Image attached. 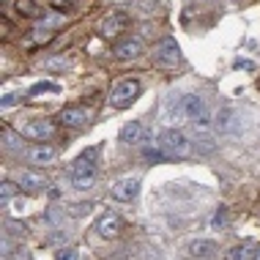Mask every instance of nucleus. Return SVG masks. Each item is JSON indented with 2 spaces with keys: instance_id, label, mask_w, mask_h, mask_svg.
<instances>
[{
  "instance_id": "f8f14e48",
  "label": "nucleus",
  "mask_w": 260,
  "mask_h": 260,
  "mask_svg": "<svg viewBox=\"0 0 260 260\" xmlns=\"http://www.w3.org/2000/svg\"><path fill=\"white\" fill-rule=\"evenodd\" d=\"M121 228H123L121 216H118V214H110V211L96 219V233L104 236V238H115L118 233H121Z\"/></svg>"
},
{
  "instance_id": "bb28decb",
  "label": "nucleus",
  "mask_w": 260,
  "mask_h": 260,
  "mask_svg": "<svg viewBox=\"0 0 260 260\" xmlns=\"http://www.w3.org/2000/svg\"><path fill=\"white\" fill-rule=\"evenodd\" d=\"M47 69H63V60H50V63H47Z\"/></svg>"
},
{
  "instance_id": "412c9836",
  "label": "nucleus",
  "mask_w": 260,
  "mask_h": 260,
  "mask_svg": "<svg viewBox=\"0 0 260 260\" xmlns=\"http://www.w3.org/2000/svg\"><path fill=\"white\" fill-rule=\"evenodd\" d=\"M0 194H3V203H9L14 194H17V186H14L11 181H3V186H0Z\"/></svg>"
},
{
  "instance_id": "4be33fe9",
  "label": "nucleus",
  "mask_w": 260,
  "mask_h": 260,
  "mask_svg": "<svg viewBox=\"0 0 260 260\" xmlns=\"http://www.w3.org/2000/svg\"><path fill=\"white\" fill-rule=\"evenodd\" d=\"M161 153H165L161 148H145V151H143V159H145V161H161V159H165Z\"/></svg>"
},
{
  "instance_id": "dca6fc26",
  "label": "nucleus",
  "mask_w": 260,
  "mask_h": 260,
  "mask_svg": "<svg viewBox=\"0 0 260 260\" xmlns=\"http://www.w3.org/2000/svg\"><path fill=\"white\" fill-rule=\"evenodd\" d=\"M257 255H260L257 241H244L241 247L228 252V260H257Z\"/></svg>"
},
{
  "instance_id": "393cba45",
  "label": "nucleus",
  "mask_w": 260,
  "mask_h": 260,
  "mask_svg": "<svg viewBox=\"0 0 260 260\" xmlns=\"http://www.w3.org/2000/svg\"><path fill=\"white\" fill-rule=\"evenodd\" d=\"M96 159H99V148H88L80 156V161H88V165H96Z\"/></svg>"
},
{
  "instance_id": "6ab92c4d",
  "label": "nucleus",
  "mask_w": 260,
  "mask_h": 260,
  "mask_svg": "<svg viewBox=\"0 0 260 260\" xmlns=\"http://www.w3.org/2000/svg\"><path fill=\"white\" fill-rule=\"evenodd\" d=\"M14 9L17 14H22V17H39V6L33 3V0H14Z\"/></svg>"
},
{
  "instance_id": "7ed1b4c3",
  "label": "nucleus",
  "mask_w": 260,
  "mask_h": 260,
  "mask_svg": "<svg viewBox=\"0 0 260 260\" xmlns=\"http://www.w3.org/2000/svg\"><path fill=\"white\" fill-rule=\"evenodd\" d=\"M137 96H140V82L135 80V77H126V80H118L115 85H112L110 104H112V107H118V110H123V107H129Z\"/></svg>"
},
{
  "instance_id": "4468645a",
  "label": "nucleus",
  "mask_w": 260,
  "mask_h": 260,
  "mask_svg": "<svg viewBox=\"0 0 260 260\" xmlns=\"http://www.w3.org/2000/svg\"><path fill=\"white\" fill-rule=\"evenodd\" d=\"M17 184L22 186L25 192H39V189L47 186V178H44V175H39V173H33V170H25V173L17 175Z\"/></svg>"
},
{
  "instance_id": "39448f33",
  "label": "nucleus",
  "mask_w": 260,
  "mask_h": 260,
  "mask_svg": "<svg viewBox=\"0 0 260 260\" xmlns=\"http://www.w3.org/2000/svg\"><path fill=\"white\" fill-rule=\"evenodd\" d=\"M140 186H143L140 175H126V178L112 184L110 194H112V200H118V203H129V200H135L140 194Z\"/></svg>"
},
{
  "instance_id": "f03ea898",
  "label": "nucleus",
  "mask_w": 260,
  "mask_h": 260,
  "mask_svg": "<svg viewBox=\"0 0 260 260\" xmlns=\"http://www.w3.org/2000/svg\"><path fill=\"white\" fill-rule=\"evenodd\" d=\"M156 145L165 153H173V156H189V151H192L189 137L178 129H161L156 135Z\"/></svg>"
},
{
  "instance_id": "a211bd4d",
  "label": "nucleus",
  "mask_w": 260,
  "mask_h": 260,
  "mask_svg": "<svg viewBox=\"0 0 260 260\" xmlns=\"http://www.w3.org/2000/svg\"><path fill=\"white\" fill-rule=\"evenodd\" d=\"M3 151H14V153L22 151V140H19V135L14 129H9V126L3 129Z\"/></svg>"
},
{
  "instance_id": "aec40b11",
  "label": "nucleus",
  "mask_w": 260,
  "mask_h": 260,
  "mask_svg": "<svg viewBox=\"0 0 260 260\" xmlns=\"http://www.w3.org/2000/svg\"><path fill=\"white\" fill-rule=\"evenodd\" d=\"M58 85H52V82H39V85L30 88V96H39V93H58Z\"/></svg>"
},
{
  "instance_id": "20e7f679",
  "label": "nucleus",
  "mask_w": 260,
  "mask_h": 260,
  "mask_svg": "<svg viewBox=\"0 0 260 260\" xmlns=\"http://www.w3.org/2000/svg\"><path fill=\"white\" fill-rule=\"evenodd\" d=\"M181 60H184V55H181V47L175 39H165L156 47V52H153V63L159 69H175L181 66Z\"/></svg>"
},
{
  "instance_id": "1a4fd4ad",
  "label": "nucleus",
  "mask_w": 260,
  "mask_h": 260,
  "mask_svg": "<svg viewBox=\"0 0 260 260\" xmlns=\"http://www.w3.org/2000/svg\"><path fill=\"white\" fill-rule=\"evenodd\" d=\"M93 165H88V161H80L77 159L74 161V167H72V184L77 189H90L96 184V178H93Z\"/></svg>"
},
{
  "instance_id": "f257e3e1",
  "label": "nucleus",
  "mask_w": 260,
  "mask_h": 260,
  "mask_svg": "<svg viewBox=\"0 0 260 260\" xmlns=\"http://www.w3.org/2000/svg\"><path fill=\"white\" fill-rule=\"evenodd\" d=\"M181 115H184L192 126H198L200 132H206L208 126H214V118H211V112H208V104L198 93H186L184 99H181Z\"/></svg>"
},
{
  "instance_id": "2eb2a0df",
  "label": "nucleus",
  "mask_w": 260,
  "mask_h": 260,
  "mask_svg": "<svg viewBox=\"0 0 260 260\" xmlns=\"http://www.w3.org/2000/svg\"><path fill=\"white\" fill-rule=\"evenodd\" d=\"M214 249H216V241H211V238H194V241L186 247L189 255H192V257H198V260H203V257H211V255H214Z\"/></svg>"
},
{
  "instance_id": "9d476101",
  "label": "nucleus",
  "mask_w": 260,
  "mask_h": 260,
  "mask_svg": "<svg viewBox=\"0 0 260 260\" xmlns=\"http://www.w3.org/2000/svg\"><path fill=\"white\" fill-rule=\"evenodd\" d=\"M236 126H238V115H236L233 107H219L216 110V115H214V129L216 132H222V135H233Z\"/></svg>"
},
{
  "instance_id": "b1692460",
  "label": "nucleus",
  "mask_w": 260,
  "mask_h": 260,
  "mask_svg": "<svg viewBox=\"0 0 260 260\" xmlns=\"http://www.w3.org/2000/svg\"><path fill=\"white\" fill-rule=\"evenodd\" d=\"M55 260H80V252L72 249V247H69V249H60L58 255H55Z\"/></svg>"
},
{
  "instance_id": "ddd939ff",
  "label": "nucleus",
  "mask_w": 260,
  "mask_h": 260,
  "mask_svg": "<svg viewBox=\"0 0 260 260\" xmlns=\"http://www.w3.org/2000/svg\"><path fill=\"white\" fill-rule=\"evenodd\" d=\"M143 137H145V126L140 121H129L121 132H118V140H121L123 145H137V143H143Z\"/></svg>"
},
{
  "instance_id": "9b49d317",
  "label": "nucleus",
  "mask_w": 260,
  "mask_h": 260,
  "mask_svg": "<svg viewBox=\"0 0 260 260\" xmlns=\"http://www.w3.org/2000/svg\"><path fill=\"white\" fill-rule=\"evenodd\" d=\"M88 121H90L88 107H66V110H60V123L69 126V129H82Z\"/></svg>"
},
{
  "instance_id": "5701e85b",
  "label": "nucleus",
  "mask_w": 260,
  "mask_h": 260,
  "mask_svg": "<svg viewBox=\"0 0 260 260\" xmlns=\"http://www.w3.org/2000/svg\"><path fill=\"white\" fill-rule=\"evenodd\" d=\"M224 216H228V208H219V211H216V216H214V219H211V224H214V228H228V219H224Z\"/></svg>"
},
{
  "instance_id": "f3484780",
  "label": "nucleus",
  "mask_w": 260,
  "mask_h": 260,
  "mask_svg": "<svg viewBox=\"0 0 260 260\" xmlns=\"http://www.w3.org/2000/svg\"><path fill=\"white\" fill-rule=\"evenodd\" d=\"M27 159H30L33 165H52L55 161V148L52 145H33V148L27 151Z\"/></svg>"
},
{
  "instance_id": "0eeeda50",
  "label": "nucleus",
  "mask_w": 260,
  "mask_h": 260,
  "mask_svg": "<svg viewBox=\"0 0 260 260\" xmlns=\"http://www.w3.org/2000/svg\"><path fill=\"white\" fill-rule=\"evenodd\" d=\"M129 27V17L126 14H121V11H112V14H107V17L102 19V25H99V33L104 39H118L121 33Z\"/></svg>"
},
{
  "instance_id": "6e6552de",
  "label": "nucleus",
  "mask_w": 260,
  "mask_h": 260,
  "mask_svg": "<svg viewBox=\"0 0 260 260\" xmlns=\"http://www.w3.org/2000/svg\"><path fill=\"white\" fill-rule=\"evenodd\" d=\"M52 135H55V123L47 121V118H41V121H30L22 129V137L33 140V143H44V140H50Z\"/></svg>"
},
{
  "instance_id": "423d86ee",
  "label": "nucleus",
  "mask_w": 260,
  "mask_h": 260,
  "mask_svg": "<svg viewBox=\"0 0 260 260\" xmlns=\"http://www.w3.org/2000/svg\"><path fill=\"white\" fill-rule=\"evenodd\" d=\"M143 50H145V44L140 36H126V39H118L115 44H112V55H115L118 60H135L143 55Z\"/></svg>"
},
{
  "instance_id": "a878e982",
  "label": "nucleus",
  "mask_w": 260,
  "mask_h": 260,
  "mask_svg": "<svg viewBox=\"0 0 260 260\" xmlns=\"http://www.w3.org/2000/svg\"><path fill=\"white\" fill-rule=\"evenodd\" d=\"M52 6H55V9H60V6H63V9H74L72 0H52Z\"/></svg>"
}]
</instances>
